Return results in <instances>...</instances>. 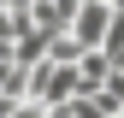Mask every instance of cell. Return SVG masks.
Listing matches in <instances>:
<instances>
[{"instance_id":"1","label":"cell","mask_w":124,"mask_h":118,"mask_svg":"<svg viewBox=\"0 0 124 118\" xmlns=\"http://www.w3.org/2000/svg\"><path fill=\"white\" fill-rule=\"evenodd\" d=\"M106 30H112V6H106V0H83L65 36H71L83 53H89V47H101V41H106Z\"/></svg>"},{"instance_id":"2","label":"cell","mask_w":124,"mask_h":118,"mask_svg":"<svg viewBox=\"0 0 124 118\" xmlns=\"http://www.w3.org/2000/svg\"><path fill=\"white\" fill-rule=\"evenodd\" d=\"M12 118H47V106H41V100H18V106H12Z\"/></svg>"}]
</instances>
